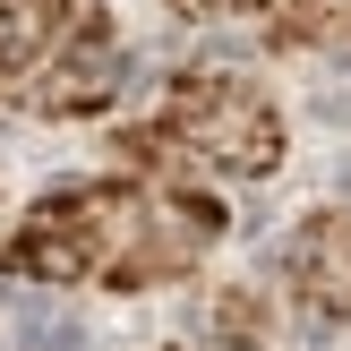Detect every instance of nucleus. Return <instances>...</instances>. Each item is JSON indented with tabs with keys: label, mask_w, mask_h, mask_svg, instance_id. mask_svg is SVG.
<instances>
[{
	"label": "nucleus",
	"mask_w": 351,
	"mask_h": 351,
	"mask_svg": "<svg viewBox=\"0 0 351 351\" xmlns=\"http://www.w3.org/2000/svg\"><path fill=\"white\" fill-rule=\"evenodd\" d=\"M137 223H146V197H137L129 180L60 189V197H43L26 215V232L0 249V266L26 274V283H86V274H103L120 249H129Z\"/></svg>",
	"instance_id": "obj_1"
},
{
	"label": "nucleus",
	"mask_w": 351,
	"mask_h": 351,
	"mask_svg": "<svg viewBox=\"0 0 351 351\" xmlns=\"http://www.w3.org/2000/svg\"><path fill=\"white\" fill-rule=\"evenodd\" d=\"M163 120L180 129L189 154H206V163L223 171H274L283 163V120H274V103L257 95L249 77H232V69H189V77H171V103Z\"/></svg>",
	"instance_id": "obj_2"
},
{
	"label": "nucleus",
	"mask_w": 351,
	"mask_h": 351,
	"mask_svg": "<svg viewBox=\"0 0 351 351\" xmlns=\"http://www.w3.org/2000/svg\"><path fill=\"white\" fill-rule=\"evenodd\" d=\"M120 95V34H112V17L103 9H86L77 26L51 43V69H43V86H34V112H103V103Z\"/></svg>",
	"instance_id": "obj_3"
},
{
	"label": "nucleus",
	"mask_w": 351,
	"mask_h": 351,
	"mask_svg": "<svg viewBox=\"0 0 351 351\" xmlns=\"http://www.w3.org/2000/svg\"><path fill=\"white\" fill-rule=\"evenodd\" d=\"M291 291L308 317H351V215H317L291 240Z\"/></svg>",
	"instance_id": "obj_4"
},
{
	"label": "nucleus",
	"mask_w": 351,
	"mask_h": 351,
	"mask_svg": "<svg viewBox=\"0 0 351 351\" xmlns=\"http://www.w3.org/2000/svg\"><path fill=\"white\" fill-rule=\"evenodd\" d=\"M206 326H215V343H223V351H257L274 317H266V300H257V291H215Z\"/></svg>",
	"instance_id": "obj_5"
},
{
	"label": "nucleus",
	"mask_w": 351,
	"mask_h": 351,
	"mask_svg": "<svg viewBox=\"0 0 351 351\" xmlns=\"http://www.w3.org/2000/svg\"><path fill=\"white\" fill-rule=\"evenodd\" d=\"M171 9H180V17H206V9H223V0H171Z\"/></svg>",
	"instance_id": "obj_6"
}]
</instances>
